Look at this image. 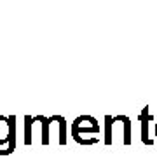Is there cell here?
Returning <instances> with one entry per match:
<instances>
[{"label": "cell", "mask_w": 157, "mask_h": 157, "mask_svg": "<svg viewBox=\"0 0 157 157\" xmlns=\"http://www.w3.org/2000/svg\"><path fill=\"white\" fill-rule=\"evenodd\" d=\"M101 129L98 121L91 115H80L72 122V136L75 141L80 140L82 135H98Z\"/></svg>", "instance_id": "6da1fadb"}, {"label": "cell", "mask_w": 157, "mask_h": 157, "mask_svg": "<svg viewBox=\"0 0 157 157\" xmlns=\"http://www.w3.org/2000/svg\"><path fill=\"white\" fill-rule=\"evenodd\" d=\"M152 119H154V117H152V113H150V107L147 105V107H143V110H141V113H140V121H141V141H143L147 147L154 145V140L148 136V122H150Z\"/></svg>", "instance_id": "7a4b0ae2"}, {"label": "cell", "mask_w": 157, "mask_h": 157, "mask_svg": "<svg viewBox=\"0 0 157 157\" xmlns=\"http://www.w3.org/2000/svg\"><path fill=\"white\" fill-rule=\"evenodd\" d=\"M35 119L40 122V141L42 145H49V117L45 115H35Z\"/></svg>", "instance_id": "3957f363"}, {"label": "cell", "mask_w": 157, "mask_h": 157, "mask_svg": "<svg viewBox=\"0 0 157 157\" xmlns=\"http://www.w3.org/2000/svg\"><path fill=\"white\" fill-rule=\"evenodd\" d=\"M9 145V117L0 115V147Z\"/></svg>", "instance_id": "277c9868"}, {"label": "cell", "mask_w": 157, "mask_h": 157, "mask_svg": "<svg viewBox=\"0 0 157 157\" xmlns=\"http://www.w3.org/2000/svg\"><path fill=\"white\" fill-rule=\"evenodd\" d=\"M113 121L112 115H105V145H112L113 143Z\"/></svg>", "instance_id": "5b68a950"}, {"label": "cell", "mask_w": 157, "mask_h": 157, "mask_svg": "<svg viewBox=\"0 0 157 157\" xmlns=\"http://www.w3.org/2000/svg\"><path fill=\"white\" fill-rule=\"evenodd\" d=\"M121 124H122V143L124 145H131V121L126 115H119Z\"/></svg>", "instance_id": "8992f818"}, {"label": "cell", "mask_w": 157, "mask_h": 157, "mask_svg": "<svg viewBox=\"0 0 157 157\" xmlns=\"http://www.w3.org/2000/svg\"><path fill=\"white\" fill-rule=\"evenodd\" d=\"M35 119L32 117V115H25V145H32V129H33V126H35Z\"/></svg>", "instance_id": "52a82bcc"}, {"label": "cell", "mask_w": 157, "mask_h": 157, "mask_svg": "<svg viewBox=\"0 0 157 157\" xmlns=\"http://www.w3.org/2000/svg\"><path fill=\"white\" fill-rule=\"evenodd\" d=\"M52 119L59 124V145H67V119L63 115H52Z\"/></svg>", "instance_id": "ba28073f"}, {"label": "cell", "mask_w": 157, "mask_h": 157, "mask_svg": "<svg viewBox=\"0 0 157 157\" xmlns=\"http://www.w3.org/2000/svg\"><path fill=\"white\" fill-rule=\"evenodd\" d=\"M155 138H157V122H155Z\"/></svg>", "instance_id": "9c48e42d"}]
</instances>
